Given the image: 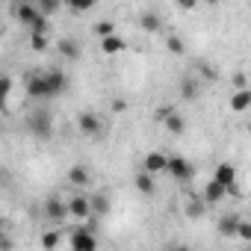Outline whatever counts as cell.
I'll use <instances>...</instances> for the list:
<instances>
[{"label":"cell","instance_id":"52a82bcc","mask_svg":"<svg viewBox=\"0 0 251 251\" xmlns=\"http://www.w3.org/2000/svg\"><path fill=\"white\" fill-rule=\"evenodd\" d=\"M68 216H74L77 222H86L92 216V204H89V195H74L68 201Z\"/></svg>","mask_w":251,"mask_h":251},{"label":"cell","instance_id":"83f0119b","mask_svg":"<svg viewBox=\"0 0 251 251\" xmlns=\"http://www.w3.org/2000/svg\"><path fill=\"white\" fill-rule=\"evenodd\" d=\"M204 210H207V204L198 198V201H192V204L186 207V216H189V219H198V216H204Z\"/></svg>","mask_w":251,"mask_h":251},{"label":"cell","instance_id":"836d02e7","mask_svg":"<svg viewBox=\"0 0 251 251\" xmlns=\"http://www.w3.org/2000/svg\"><path fill=\"white\" fill-rule=\"evenodd\" d=\"M109 109H112V112H118V115H121V112H124V109H127V100H124V98H112V100H109Z\"/></svg>","mask_w":251,"mask_h":251},{"label":"cell","instance_id":"cb8c5ba5","mask_svg":"<svg viewBox=\"0 0 251 251\" xmlns=\"http://www.w3.org/2000/svg\"><path fill=\"white\" fill-rule=\"evenodd\" d=\"M95 3H98V0H62V6H68V9H71V12H77V15H83V12L95 9Z\"/></svg>","mask_w":251,"mask_h":251},{"label":"cell","instance_id":"8fae6325","mask_svg":"<svg viewBox=\"0 0 251 251\" xmlns=\"http://www.w3.org/2000/svg\"><path fill=\"white\" fill-rule=\"evenodd\" d=\"M166 160H169V154H163V151H151V154H145L142 169L151 172V175H163V172H166Z\"/></svg>","mask_w":251,"mask_h":251},{"label":"cell","instance_id":"d590c367","mask_svg":"<svg viewBox=\"0 0 251 251\" xmlns=\"http://www.w3.org/2000/svg\"><path fill=\"white\" fill-rule=\"evenodd\" d=\"M175 3H177V9L189 12V9H195V6H198V0H175Z\"/></svg>","mask_w":251,"mask_h":251},{"label":"cell","instance_id":"30bf717a","mask_svg":"<svg viewBox=\"0 0 251 251\" xmlns=\"http://www.w3.org/2000/svg\"><path fill=\"white\" fill-rule=\"evenodd\" d=\"M12 15H15V21H18V24L30 27V24H33V21L39 18V9H36V3H30V0H24V3H18V6H15V12H12Z\"/></svg>","mask_w":251,"mask_h":251},{"label":"cell","instance_id":"484cf974","mask_svg":"<svg viewBox=\"0 0 251 251\" xmlns=\"http://www.w3.org/2000/svg\"><path fill=\"white\" fill-rule=\"evenodd\" d=\"M166 48H169V53H175V56H183V53H186V45H183L180 36H166Z\"/></svg>","mask_w":251,"mask_h":251},{"label":"cell","instance_id":"2e32d148","mask_svg":"<svg viewBox=\"0 0 251 251\" xmlns=\"http://www.w3.org/2000/svg\"><path fill=\"white\" fill-rule=\"evenodd\" d=\"M163 124H166V130H169L172 136H183V133H186V118H183L177 109H175V112H172Z\"/></svg>","mask_w":251,"mask_h":251},{"label":"cell","instance_id":"9a60e30c","mask_svg":"<svg viewBox=\"0 0 251 251\" xmlns=\"http://www.w3.org/2000/svg\"><path fill=\"white\" fill-rule=\"evenodd\" d=\"M68 183L77 186V189H83V186L92 183V172H89L86 166H71V169H68Z\"/></svg>","mask_w":251,"mask_h":251},{"label":"cell","instance_id":"d6a6232c","mask_svg":"<svg viewBox=\"0 0 251 251\" xmlns=\"http://www.w3.org/2000/svg\"><path fill=\"white\" fill-rule=\"evenodd\" d=\"M30 30H33V33H48V18H45V15H39V18L30 24Z\"/></svg>","mask_w":251,"mask_h":251},{"label":"cell","instance_id":"7c38bea8","mask_svg":"<svg viewBox=\"0 0 251 251\" xmlns=\"http://www.w3.org/2000/svg\"><path fill=\"white\" fill-rule=\"evenodd\" d=\"M56 50H59V56H62V59H68V62H74V59H80V42H77V39H71V36H65V39H59V45H56Z\"/></svg>","mask_w":251,"mask_h":251},{"label":"cell","instance_id":"d6986e66","mask_svg":"<svg viewBox=\"0 0 251 251\" xmlns=\"http://www.w3.org/2000/svg\"><path fill=\"white\" fill-rule=\"evenodd\" d=\"M198 92H201V83L195 77H180V98L183 100H195Z\"/></svg>","mask_w":251,"mask_h":251},{"label":"cell","instance_id":"5b68a950","mask_svg":"<svg viewBox=\"0 0 251 251\" xmlns=\"http://www.w3.org/2000/svg\"><path fill=\"white\" fill-rule=\"evenodd\" d=\"M27 95L30 98H36V100H50V95H48V83H45V71H33V74H27Z\"/></svg>","mask_w":251,"mask_h":251},{"label":"cell","instance_id":"7a4b0ae2","mask_svg":"<svg viewBox=\"0 0 251 251\" xmlns=\"http://www.w3.org/2000/svg\"><path fill=\"white\" fill-rule=\"evenodd\" d=\"M166 172L177 180V183H189L195 177V166L186 160V157H169L166 160Z\"/></svg>","mask_w":251,"mask_h":251},{"label":"cell","instance_id":"e575fe53","mask_svg":"<svg viewBox=\"0 0 251 251\" xmlns=\"http://www.w3.org/2000/svg\"><path fill=\"white\" fill-rule=\"evenodd\" d=\"M230 83H233V89H248V77H245L242 71H239V74H233V80H230Z\"/></svg>","mask_w":251,"mask_h":251},{"label":"cell","instance_id":"f1b7e54d","mask_svg":"<svg viewBox=\"0 0 251 251\" xmlns=\"http://www.w3.org/2000/svg\"><path fill=\"white\" fill-rule=\"evenodd\" d=\"M95 33H98V39H103V36L115 33V24H112V21H98V24H95Z\"/></svg>","mask_w":251,"mask_h":251},{"label":"cell","instance_id":"e0dca14e","mask_svg":"<svg viewBox=\"0 0 251 251\" xmlns=\"http://www.w3.org/2000/svg\"><path fill=\"white\" fill-rule=\"evenodd\" d=\"M213 180H219L222 186H230V183H236V169H233L230 163H219V166H216Z\"/></svg>","mask_w":251,"mask_h":251},{"label":"cell","instance_id":"8992f818","mask_svg":"<svg viewBox=\"0 0 251 251\" xmlns=\"http://www.w3.org/2000/svg\"><path fill=\"white\" fill-rule=\"evenodd\" d=\"M45 83H48V95H50V98H59V95L68 89V74L50 68V71H45Z\"/></svg>","mask_w":251,"mask_h":251},{"label":"cell","instance_id":"3957f363","mask_svg":"<svg viewBox=\"0 0 251 251\" xmlns=\"http://www.w3.org/2000/svg\"><path fill=\"white\" fill-rule=\"evenodd\" d=\"M68 245H71L74 251H95V248H98V236H95V230H89V227L80 225V227L71 230Z\"/></svg>","mask_w":251,"mask_h":251},{"label":"cell","instance_id":"f35d334b","mask_svg":"<svg viewBox=\"0 0 251 251\" xmlns=\"http://www.w3.org/2000/svg\"><path fill=\"white\" fill-rule=\"evenodd\" d=\"M3 183H6V175H3V172H0V186H3Z\"/></svg>","mask_w":251,"mask_h":251},{"label":"cell","instance_id":"1f68e13d","mask_svg":"<svg viewBox=\"0 0 251 251\" xmlns=\"http://www.w3.org/2000/svg\"><path fill=\"white\" fill-rule=\"evenodd\" d=\"M59 242H62V233H56V230H50V233L42 236V245H45V248H56Z\"/></svg>","mask_w":251,"mask_h":251},{"label":"cell","instance_id":"4fadbf2b","mask_svg":"<svg viewBox=\"0 0 251 251\" xmlns=\"http://www.w3.org/2000/svg\"><path fill=\"white\" fill-rule=\"evenodd\" d=\"M133 183H136V189L142 192V195H154L157 192V175H151V172H136V177H133Z\"/></svg>","mask_w":251,"mask_h":251},{"label":"cell","instance_id":"74e56055","mask_svg":"<svg viewBox=\"0 0 251 251\" xmlns=\"http://www.w3.org/2000/svg\"><path fill=\"white\" fill-rule=\"evenodd\" d=\"M204 3H210V6H216V3H222V0H204Z\"/></svg>","mask_w":251,"mask_h":251},{"label":"cell","instance_id":"6da1fadb","mask_svg":"<svg viewBox=\"0 0 251 251\" xmlns=\"http://www.w3.org/2000/svg\"><path fill=\"white\" fill-rule=\"evenodd\" d=\"M27 127H30V133H33L36 139L45 142V139L53 136V118H50L48 109H33L30 118H27Z\"/></svg>","mask_w":251,"mask_h":251},{"label":"cell","instance_id":"f546056e","mask_svg":"<svg viewBox=\"0 0 251 251\" xmlns=\"http://www.w3.org/2000/svg\"><path fill=\"white\" fill-rule=\"evenodd\" d=\"M172 112H175V106H172V103H160V106H157V112H154V121H160V124H163Z\"/></svg>","mask_w":251,"mask_h":251},{"label":"cell","instance_id":"603a6c76","mask_svg":"<svg viewBox=\"0 0 251 251\" xmlns=\"http://www.w3.org/2000/svg\"><path fill=\"white\" fill-rule=\"evenodd\" d=\"M36 9H39V15L50 18V15H56L62 9V0H36Z\"/></svg>","mask_w":251,"mask_h":251},{"label":"cell","instance_id":"8d00e7d4","mask_svg":"<svg viewBox=\"0 0 251 251\" xmlns=\"http://www.w3.org/2000/svg\"><path fill=\"white\" fill-rule=\"evenodd\" d=\"M12 245H15V242H12L9 236H3V233H0V248H12Z\"/></svg>","mask_w":251,"mask_h":251},{"label":"cell","instance_id":"44dd1931","mask_svg":"<svg viewBox=\"0 0 251 251\" xmlns=\"http://www.w3.org/2000/svg\"><path fill=\"white\" fill-rule=\"evenodd\" d=\"M236 225H239V216H222L219 219V225H216V230L222 233V236H236Z\"/></svg>","mask_w":251,"mask_h":251},{"label":"cell","instance_id":"7402d4cb","mask_svg":"<svg viewBox=\"0 0 251 251\" xmlns=\"http://www.w3.org/2000/svg\"><path fill=\"white\" fill-rule=\"evenodd\" d=\"M89 204H92V216H98V219H100V216H106V213H109V207H112L106 195H92V198H89Z\"/></svg>","mask_w":251,"mask_h":251},{"label":"cell","instance_id":"ba28073f","mask_svg":"<svg viewBox=\"0 0 251 251\" xmlns=\"http://www.w3.org/2000/svg\"><path fill=\"white\" fill-rule=\"evenodd\" d=\"M227 198V186H222L219 180H207L204 192H201V201L204 204H222Z\"/></svg>","mask_w":251,"mask_h":251},{"label":"cell","instance_id":"277c9868","mask_svg":"<svg viewBox=\"0 0 251 251\" xmlns=\"http://www.w3.org/2000/svg\"><path fill=\"white\" fill-rule=\"evenodd\" d=\"M77 127H80L83 136H92V139H95V136L103 133V121H100L98 112H89V109H86V112H80V118H77Z\"/></svg>","mask_w":251,"mask_h":251},{"label":"cell","instance_id":"9c48e42d","mask_svg":"<svg viewBox=\"0 0 251 251\" xmlns=\"http://www.w3.org/2000/svg\"><path fill=\"white\" fill-rule=\"evenodd\" d=\"M45 213H48L50 222H65V219H68V204H65L62 198L50 195V198L45 201Z\"/></svg>","mask_w":251,"mask_h":251},{"label":"cell","instance_id":"ffe728a7","mask_svg":"<svg viewBox=\"0 0 251 251\" xmlns=\"http://www.w3.org/2000/svg\"><path fill=\"white\" fill-rule=\"evenodd\" d=\"M248 106H251V92L248 89H236L233 98H230V109L233 112H245Z\"/></svg>","mask_w":251,"mask_h":251},{"label":"cell","instance_id":"4dcf8cb0","mask_svg":"<svg viewBox=\"0 0 251 251\" xmlns=\"http://www.w3.org/2000/svg\"><path fill=\"white\" fill-rule=\"evenodd\" d=\"M236 236H239V239H245V242H251V222L239 219V225H236Z\"/></svg>","mask_w":251,"mask_h":251},{"label":"cell","instance_id":"ac0fdd59","mask_svg":"<svg viewBox=\"0 0 251 251\" xmlns=\"http://www.w3.org/2000/svg\"><path fill=\"white\" fill-rule=\"evenodd\" d=\"M139 27H142L145 33H160V30H163V18H160L157 12H142V15H139Z\"/></svg>","mask_w":251,"mask_h":251},{"label":"cell","instance_id":"5bb4252c","mask_svg":"<svg viewBox=\"0 0 251 251\" xmlns=\"http://www.w3.org/2000/svg\"><path fill=\"white\" fill-rule=\"evenodd\" d=\"M124 48H127V42H124L118 33H109V36L100 39V50H103L106 56H115V53H121Z\"/></svg>","mask_w":251,"mask_h":251},{"label":"cell","instance_id":"4316f807","mask_svg":"<svg viewBox=\"0 0 251 251\" xmlns=\"http://www.w3.org/2000/svg\"><path fill=\"white\" fill-rule=\"evenodd\" d=\"M30 48H33L36 53L48 50V33H33V39H30Z\"/></svg>","mask_w":251,"mask_h":251},{"label":"cell","instance_id":"d4e9b609","mask_svg":"<svg viewBox=\"0 0 251 251\" xmlns=\"http://www.w3.org/2000/svg\"><path fill=\"white\" fill-rule=\"evenodd\" d=\"M12 95V77L6 74H0V109H6V100Z\"/></svg>","mask_w":251,"mask_h":251}]
</instances>
